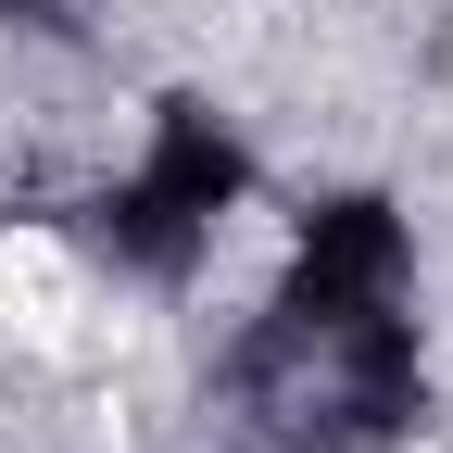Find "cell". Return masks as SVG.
<instances>
[{"label":"cell","instance_id":"1","mask_svg":"<svg viewBox=\"0 0 453 453\" xmlns=\"http://www.w3.org/2000/svg\"><path fill=\"white\" fill-rule=\"evenodd\" d=\"M214 428L240 453H403L428 428L416 303H265L214 353Z\"/></svg>","mask_w":453,"mask_h":453},{"label":"cell","instance_id":"2","mask_svg":"<svg viewBox=\"0 0 453 453\" xmlns=\"http://www.w3.org/2000/svg\"><path fill=\"white\" fill-rule=\"evenodd\" d=\"M277 303H416V226L390 189H327L290 214V277H277Z\"/></svg>","mask_w":453,"mask_h":453},{"label":"cell","instance_id":"3","mask_svg":"<svg viewBox=\"0 0 453 453\" xmlns=\"http://www.w3.org/2000/svg\"><path fill=\"white\" fill-rule=\"evenodd\" d=\"M127 177L164 202V214H189L202 240H226V214H252V139L226 127L214 101H151V127H139V164Z\"/></svg>","mask_w":453,"mask_h":453},{"label":"cell","instance_id":"4","mask_svg":"<svg viewBox=\"0 0 453 453\" xmlns=\"http://www.w3.org/2000/svg\"><path fill=\"white\" fill-rule=\"evenodd\" d=\"M76 240H88L101 277H127V290H189V277L214 265V240H202L189 214H164L139 177H101V189L76 202Z\"/></svg>","mask_w":453,"mask_h":453}]
</instances>
